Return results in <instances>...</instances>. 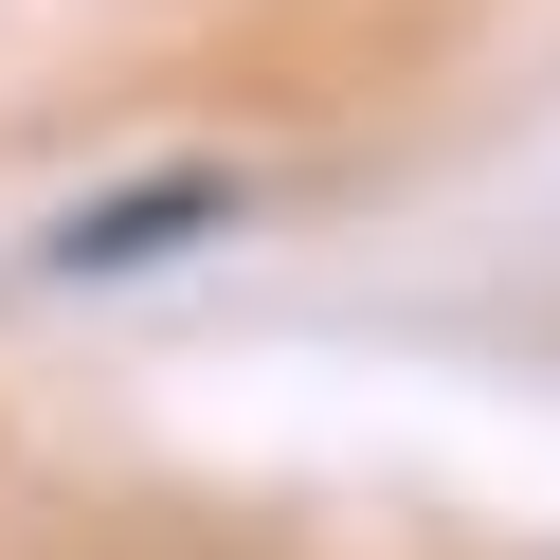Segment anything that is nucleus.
<instances>
[{
	"mask_svg": "<svg viewBox=\"0 0 560 560\" xmlns=\"http://www.w3.org/2000/svg\"><path fill=\"white\" fill-rule=\"evenodd\" d=\"M182 235H235L218 163H163V182H127V199H73V218H55V271H163Z\"/></svg>",
	"mask_w": 560,
	"mask_h": 560,
	"instance_id": "f257e3e1",
	"label": "nucleus"
}]
</instances>
